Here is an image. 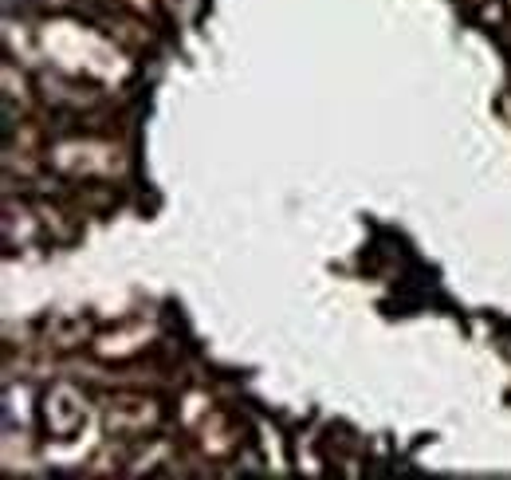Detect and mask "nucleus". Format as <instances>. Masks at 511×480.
Masks as SVG:
<instances>
[{"label": "nucleus", "instance_id": "f257e3e1", "mask_svg": "<svg viewBox=\"0 0 511 480\" xmlns=\"http://www.w3.org/2000/svg\"><path fill=\"white\" fill-rule=\"evenodd\" d=\"M43 418H48V429L59 433V438H71L83 421V402L71 386H56L43 402Z\"/></svg>", "mask_w": 511, "mask_h": 480}]
</instances>
